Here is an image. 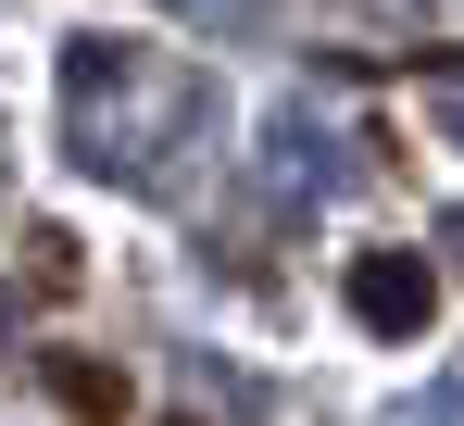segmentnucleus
<instances>
[{"instance_id": "2", "label": "nucleus", "mask_w": 464, "mask_h": 426, "mask_svg": "<svg viewBox=\"0 0 464 426\" xmlns=\"http://www.w3.org/2000/svg\"><path fill=\"white\" fill-rule=\"evenodd\" d=\"M51 402H63L76 426H126V414H139L126 363H88V352H51Z\"/></svg>"}, {"instance_id": "1", "label": "nucleus", "mask_w": 464, "mask_h": 426, "mask_svg": "<svg viewBox=\"0 0 464 426\" xmlns=\"http://www.w3.org/2000/svg\"><path fill=\"white\" fill-rule=\"evenodd\" d=\"M352 326H377V339H427V326H440V276H427V251H364V264H352Z\"/></svg>"}, {"instance_id": "3", "label": "nucleus", "mask_w": 464, "mask_h": 426, "mask_svg": "<svg viewBox=\"0 0 464 426\" xmlns=\"http://www.w3.org/2000/svg\"><path fill=\"white\" fill-rule=\"evenodd\" d=\"M25 251H38V288H76V238H63V226H38Z\"/></svg>"}, {"instance_id": "4", "label": "nucleus", "mask_w": 464, "mask_h": 426, "mask_svg": "<svg viewBox=\"0 0 464 426\" xmlns=\"http://www.w3.org/2000/svg\"><path fill=\"white\" fill-rule=\"evenodd\" d=\"M163 426H201V414H163Z\"/></svg>"}]
</instances>
